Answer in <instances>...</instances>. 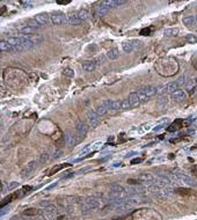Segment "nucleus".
<instances>
[{
    "label": "nucleus",
    "mask_w": 197,
    "mask_h": 220,
    "mask_svg": "<svg viewBox=\"0 0 197 220\" xmlns=\"http://www.w3.org/2000/svg\"><path fill=\"white\" fill-rule=\"evenodd\" d=\"M109 198L110 201H117V202H124L128 197V191L120 184L112 183L109 186Z\"/></svg>",
    "instance_id": "1"
},
{
    "label": "nucleus",
    "mask_w": 197,
    "mask_h": 220,
    "mask_svg": "<svg viewBox=\"0 0 197 220\" xmlns=\"http://www.w3.org/2000/svg\"><path fill=\"white\" fill-rule=\"evenodd\" d=\"M102 206V201L100 198H97L96 196H92V197H87L81 204V210L82 213H89L92 211H95L97 209H100Z\"/></svg>",
    "instance_id": "2"
},
{
    "label": "nucleus",
    "mask_w": 197,
    "mask_h": 220,
    "mask_svg": "<svg viewBox=\"0 0 197 220\" xmlns=\"http://www.w3.org/2000/svg\"><path fill=\"white\" fill-rule=\"evenodd\" d=\"M173 177L179 181L180 183H183L184 185H188V186H196L197 183H196V180L192 178L191 176L187 175V174H174Z\"/></svg>",
    "instance_id": "3"
},
{
    "label": "nucleus",
    "mask_w": 197,
    "mask_h": 220,
    "mask_svg": "<svg viewBox=\"0 0 197 220\" xmlns=\"http://www.w3.org/2000/svg\"><path fill=\"white\" fill-rule=\"evenodd\" d=\"M50 19H51V23L53 25H61V24L67 23L66 15L64 13H62V12H53L50 15Z\"/></svg>",
    "instance_id": "4"
},
{
    "label": "nucleus",
    "mask_w": 197,
    "mask_h": 220,
    "mask_svg": "<svg viewBox=\"0 0 197 220\" xmlns=\"http://www.w3.org/2000/svg\"><path fill=\"white\" fill-rule=\"evenodd\" d=\"M38 162L40 161H36V160H33V161H30L29 163H28L27 164V166L22 169V172H21V177L22 178H26V177H28V176H29L36 168H37V166H38Z\"/></svg>",
    "instance_id": "5"
},
{
    "label": "nucleus",
    "mask_w": 197,
    "mask_h": 220,
    "mask_svg": "<svg viewBox=\"0 0 197 220\" xmlns=\"http://www.w3.org/2000/svg\"><path fill=\"white\" fill-rule=\"evenodd\" d=\"M109 9H110V8L101 1V3H99L97 5H95V6H94L93 14H94V16H95V17H102V16H104V15L109 12Z\"/></svg>",
    "instance_id": "6"
},
{
    "label": "nucleus",
    "mask_w": 197,
    "mask_h": 220,
    "mask_svg": "<svg viewBox=\"0 0 197 220\" xmlns=\"http://www.w3.org/2000/svg\"><path fill=\"white\" fill-rule=\"evenodd\" d=\"M88 125L85 123V122H82L81 119H78L77 122H75V133H78L80 137H85L86 134H87V132H88Z\"/></svg>",
    "instance_id": "7"
},
{
    "label": "nucleus",
    "mask_w": 197,
    "mask_h": 220,
    "mask_svg": "<svg viewBox=\"0 0 197 220\" xmlns=\"http://www.w3.org/2000/svg\"><path fill=\"white\" fill-rule=\"evenodd\" d=\"M81 139H82V137H80L78 133H67L65 137V142H66V145L69 147L77 145L78 143L81 142Z\"/></svg>",
    "instance_id": "8"
},
{
    "label": "nucleus",
    "mask_w": 197,
    "mask_h": 220,
    "mask_svg": "<svg viewBox=\"0 0 197 220\" xmlns=\"http://www.w3.org/2000/svg\"><path fill=\"white\" fill-rule=\"evenodd\" d=\"M171 183H172L171 178L166 175H158L155 176V180H154V184H157L160 188H168L171 186Z\"/></svg>",
    "instance_id": "9"
},
{
    "label": "nucleus",
    "mask_w": 197,
    "mask_h": 220,
    "mask_svg": "<svg viewBox=\"0 0 197 220\" xmlns=\"http://www.w3.org/2000/svg\"><path fill=\"white\" fill-rule=\"evenodd\" d=\"M87 121H88V124L91 127H95L100 123V116L94 111V110H91V111H88V114H87Z\"/></svg>",
    "instance_id": "10"
},
{
    "label": "nucleus",
    "mask_w": 197,
    "mask_h": 220,
    "mask_svg": "<svg viewBox=\"0 0 197 220\" xmlns=\"http://www.w3.org/2000/svg\"><path fill=\"white\" fill-rule=\"evenodd\" d=\"M41 25H49L51 23V19H50V15L48 13H40V14H36L35 17H34Z\"/></svg>",
    "instance_id": "11"
},
{
    "label": "nucleus",
    "mask_w": 197,
    "mask_h": 220,
    "mask_svg": "<svg viewBox=\"0 0 197 220\" xmlns=\"http://www.w3.org/2000/svg\"><path fill=\"white\" fill-rule=\"evenodd\" d=\"M154 180H155V176H153L150 173H143L138 176V181L142 183H145V184H152V183H154Z\"/></svg>",
    "instance_id": "12"
},
{
    "label": "nucleus",
    "mask_w": 197,
    "mask_h": 220,
    "mask_svg": "<svg viewBox=\"0 0 197 220\" xmlns=\"http://www.w3.org/2000/svg\"><path fill=\"white\" fill-rule=\"evenodd\" d=\"M140 91H142V92L150 99V97H152V96H154V95L157 94V86H154V85H147V86L143 87V88H140Z\"/></svg>",
    "instance_id": "13"
},
{
    "label": "nucleus",
    "mask_w": 197,
    "mask_h": 220,
    "mask_svg": "<svg viewBox=\"0 0 197 220\" xmlns=\"http://www.w3.org/2000/svg\"><path fill=\"white\" fill-rule=\"evenodd\" d=\"M104 5H107L109 8H114V7H120L124 4H126V1H124V0H104V1H102Z\"/></svg>",
    "instance_id": "14"
},
{
    "label": "nucleus",
    "mask_w": 197,
    "mask_h": 220,
    "mask_svg": "<svg viewBox=\"0 0 197 220\" xmlns=\"http://www.w3.org/2000/svg\"><path fill=\"white\" fill-rule=\"evenodd\" d=\"M128 100L130 101L132 108H133V107H138L140 103H142V102H140V100H139V96H138V93H137V92H132V93H130Z\"/></svg>",
    "instance_id": "15"
},
{
    "label": "nucleus",
    "mask_w": 197,
    "mask_h": 220,
    "mask_svg": "<svg viewBox=\"0 0 197 220\" xmlns=\"http://www.w3.org/2000/svg\"><path fill=\"white\" fill-rule=\"evenodd\" d=\"M66 19H67V23L69 24H73V25H77L79 24L81 21L79 20L78 17V13L77 12H73V13H70L66 15Z\"/></svg>",
    "instance_id": "16"
},
{
    "label": "nucleus",
    "mask_w": 197,
    "mask_h": 220,
    "mask_svg": "<svg viewBox=\"0 0 197 220\" xmlns=\"http://www.w3.org/2000/svg\"><path fill=\"white\" fill-rule=\"evenodd\" d=\"M95 67H96L95 60H86L82 63V70L86 72H92L95 70Z\"/></svg>",
    "instance_id": "17"
},
{
    "label": "nucleus",
    "mask_w": 197,
    "mask_h": 220,
    "mask_svg": "<svg viewBox=\"0 0 197 220\" xmlns=\"http://www.w3.org/2000/svg\"><path fill=\"white\" fill-rule=\"evenodd\" d=\"M171 96H172V99H173L174 101L181 102V101H183V100L186 99V93H184L183 91H181V89H178V91H175L174 93H172Z\"/></svg>",
    "instance_id": "18"
},
{
    "label": "nucleus",
    "mask_w": 197,
    "mask_h": 220,
    "mask_svg": "<svg viewBox=\"0 0 197 220\" xmlns=\"http://www.w3.org/2000/svg\"><path fill=\"white\" fill-rule=\"evenodd\" d=\"M36 30H37V29H34V28H32V27L23 25L22 28L20 29V33H21L22 35H24V36H32V35H34V34L36 33Z\"/></svg>",
    "instance_id": "19"
},
{
    "label": "nucleus",
    "mask_w": 197,
    "mask_h": 220,
    "mask_svg": "<svg viewBox=\"0 0 197 220\" xmlns=\"http://www.w3.org/2000/svg\"><path fill=\"white\" fill-rule=\"evenodd\" d=\"M0 50L3 52H13V46L7 42V40H3L0 42Z\"/></svg>",
    "instance_id": "20"
},
{
    "label": "nucleus",
    "mask_w": 197,
    "mask_h": 220,
    "mask_svg": "<svg viewBox=\"0 0 197 220\" xmlns=\"http://www.w3.org/2000/svg\"><path fill=\"white\" fill-rule=\"evenodd\" d=\"M78 13V17H79V20L82 22V21H86V20H88L89 17H91V13H89V11H87V9H80V11H78L77 12Z\"/></svg>",
    "instance_id": "21"
},
{
    "label": "nucleus",
    "mask_w": 197,
    "mask_h": 220,
    "mask_svg": "<svg viewBox=\"0 0 197 220\" xmlns=\"http://www.w3.org/2000/svg\"><path fill=\"white\" fill-rule=\"evenodd\" d=\"M165 88H166V93H174L175 91H178V89H180V86L178 85V82L175 81V82H169V84H167L166 86H165Z\"/></svg>",
    "instance_id": "22"
},
{
    "label": "nucleus",
    "mask_w": 197,
    "mask_h": 220,
    "mask_svg": "<svg viewBox=\"0 0 197 220\" xmlns=\"http://www.w3.org/2000/svg\"><path fill=\"white\" fill-rule=\"evenodd\" d=\"M106 56H107V58L110 59V60H115V59H117V58L120 57V52H118L117 49H111V50H109V51L106 53Z\"/></svg>",
    "instance_id": "23"
},
{
    "label": "nucleus",
    "mask_w": 197,
    "mask_h": 220,
    "mask_svg": "<svg viewBox=\"0 0 197 220\" xmlns=\"http://www.w3.org/2000/svg\"><path fill=\"white\" fill-rule=\"evenodd\" d=\"M20 192V191H19ZM19 192H14V194H12V195H9V196H7L6 198H4L3 199V203H1V207H4L6 204H8V203H11L13 199H16L17 197H20L21 195L19 194Z\"/></svg>",
    "instance_id": "24"
},
{
    "label": "nucleus",
    "mask_w": 197,
    "mask_h": 220,
    "mask_svg": "<svg viewBox=\"0 0 197 220\" xmlns=\"http://www.w3.org/2000/svg\"><path fill=\"white\" fill-rule=\"evenodd\" d=\"M29 38H30V41L34 43V45H38V44H41V43L44 41V37H43V35H41V34L32 35V36H29Z\"/></svg>",
    "instance_id": "25"
},
{
    "label": "nucleus",
    "mask_w": 197,
    "mask_h": 220,
    "mask_svg": "<svg viewBox=\"0 0 197 220\" xmlns=\"http://www.w3.org/2000/svg\"><path fill=\"white\" fill-rule=\"evenodd\" d=\"M179 33H180V30L178 28H168V29H165V32H163V34L168 37H175L179 35Z\"/></svg>",
    "instance_id": "26"
},
{
    "label": "nucleus",
    "mask_w": 197,
    "mask_h": 220,
    "mask_svg": "<svg viewBox=\"0 0 197 220\" xmlns=\"http://www.w3.org/2000/svg\"><path fill=\"white\" fill-rule=\"evenodd\" d=\"M183 23H184L186 25H188V27H192L194 24L197 23V22H196V16H194V15H189V16L183 17Z\"/></svg>",
    "instance_id": "27"
},
{
    "label": "nucleus",
    "mask_w": 197,
    "mask_h": 220,
    "mask_svg": "<svg viewBox=\"0 0 197 220\" xmlns=\"http://www.w3.org/2000/svg\"><path fill=\"white\" fill-rule=\"evenodd\" d=\"M122 49H123V51H124V52H126V53H131V52L134 50V48H133V45H132L131 41L123 42V43H122Z\"/></svg>",
    "instance_id": "28"
},
{
    "label": "nucleus",
    "mask_w": 197,
    "mask_h": 220,
    "mask_svg": "<svg viewBox=\"0 0 197 220\" xmlns=\"http://www.w3.org/2000/svg\"><path fill=\"white\" fill-rule=\"evenodd\" d=\"M94 111H95V113H96V114H97V115L101 117V116H104V115H106V114L109 111V110H108V109H107L104 105H102V104H99V105H97V107L94 109Z\"/></svg>",
    "instance_id": "29"
},
{
    "label": "nucleus",
    "mask_w": 197,
    "mask_h": 220,
    "mask_svg": "<svg viewBox=\"0 0 197 220\" xmlns=\"http://www.w3.org/2000/svg\"><path fill=\"white\" fill-rule=\"evenodd\" d=\"M26 23H27L28 27H32V28H34V29H40L41 28V24L35 19H28L26 21Z\"/></svg>",
    "instance_id": "30"
},
{
    "label": "nucleus",
    "mask_w": 197,
    "mask_h": 220,
    "mask_svg": "<svg viewBox=\"0 0 197 220\" xmlns=\"http://www.w3.org/2000/svg\"><path fill=\"white\" fill-rule=\"evenodd\" d=\"M70 164L69 163H64V164H58V166H54L51 170H50V174L49 175H53V174H56V173H58L59 170H62L63 168H66V167H69Z\"/></svg>",
    "instance_id": "31"
},
{
    "label": "nucleus",
    "mask_w": 197,
    "mask_h": 220,
    "mask_svg": "<svg viewBox=\"0 0 197 220\" xmlns=\"http://www.w3.org/2000/svg\"><path fill=\"white\" fill-rule=\"evenodd\" d=\"M92 150H93V148H92V144L86 145L85 147H83V148H82V150H81V151L77 154V156H78V158H81V156H83V155H86L87 153H89Z\"/></svg>",
    "instance_id": "32"
},
{
    "label": "nucleus",
    "mask_w": 197,
    "mask_h": 220,
    "mask_svg": "<svg viewBox=\"0 0 197 220\" xmlns=\"http://www.w3.org/2000/svg\"><path fill=\"white\" fill-rule=\"evenodd\" d=\"M51 158H52V154H51L50 152H44V153L41 154L38 161H40V162H46V161L51 160Z\"/></svg>",
    "instance_id": "33"
},
{
    "label": "nucleus",
    "mask_w": 197,
    "mask_h": 220,
    "mask_svg": "<svg viewBox=\"0 0 197 220\" xmlns=\"http://www.w3.org/2000/svg\"><path fill=\"white\" fill-rule=\"evenodd\" d=\"M184 40H186V42H188V43H190V44H196V43H197V35L188 34Z\"/></svg>",
    "instance_id": "34"
},
{
    "label": "nucleus",
    "mask_w": 197,
    "mask_h": 220,
    "mask_svg": "<svg viewBox=\"0 0 197 220\" xmlns=\"http://www.w3.org/2000/svg\"><path fill=\"white\" fill-rule=\"evenodd\" d=\"M176 82H178V85H179L180 87L186 86L187 82H188V76H187V75H182V76H180V78L176 80Z\"/></svg>",
    "instance_id": "35"
},
{
    "label": "nucleus",
    "mask_w": 197,
    "mask_h": 220,
    "mask_svg": "<svg viewBox=\"0 0 197 220\" xmlns=\"http://www.w3.org/2000/svg\"><path fill=\"white\" fill-rule=\"evenodd\" d=\"M180 124H182V121L181 119H178L176 122H174L171 126H169V129H168V131H175V130H178V129H180L181 126H180Z\"/></svg>",
    "instance_id": "36"
},
{
    "label": "nucleus",
    "mask_w": 197,
    "mask_h": 220,
    "mask_svg": "<svg viewBox=\"0 0 197 220\" xmlns=\"http://www.w3.org/2000/svg\"><path fill=\"white\" fill-rule=\"evenodd\" d=\"M132 105L130 103V101L126 99V100H122V110H128V109H131Z\"/></svg>",
    "instance_id": "37"
},
{
    "label": "nucleus",
    "mask_w": 197,
    "mask_h": 220,
    "mask_svg": "<svg viewBox=\"0 0 197 220\" xmlns=\"http://www.w3.org/2000/svg\"><path fill=\"white\" fill-rule=\"evenodd\" d=\"M175 192H178V194H180V195H190L191 190H190V189H183V188H179V189H176V190H175Z\"/></svg>",
    "instance_id": "38"
},
{
    "label": "nucleus",
    "mask_w": 197,
    "mask_h": 220,
    "mask_svg": "<svg viewBox=\"0 0 197 220\" xmlns=\"http://www.w3.org/2000/svg\"><path fill=\"white\" fill-rule=\"evenodd\" d=\"M137 93H138L139 100H140V102H142V103H143V102H146V101L149 100V97H147V96H146V95H145V94H144V93H143L142 91H140V89H139V91H138Z\"/></svg>",
    "instance_id": "39"
},
{
    "label": "nucleus",
    "mask_w": 197,
    "mask_h": 220,
    "mask_svg": "<svg viewBox=\"0 0 197 220\" xmlns=\"http://www.w3.org/2000/svg\"><path fill=\"white\" fill-rule=\"evenodd\" d=\"M24 214L26 215H36V214H38V210H36V209H28V210L24 211Z\"/></svg>",
    "instance_id": "40"
},
{
    "label": "nucleus",
    "mask_w": 197,
    "mask_h": 220,
    "mask_svg": "<svg viewBox=\"0 0 197 220\" xmlns=\"http://www.w3.org/2000/svg\"><path fill=\"white\" fill-rule=\"evenodd\" d=\"M63 74H64L65 76L73 78V76H74V71H73V70H71V68H65V70L63 71Z\"/></svg>",
    "instance_id": "41"
},
{
    "label": "nucleus",
    "mask_w": 197,
    "mask_h": 220,
    "mask_svg": "<svg viewBox=\"0 0 197 220\" xmlns=\"http://www.w3.org/2000/svg\"><path fill=\"white\" fill-rule=\"evenodd\" d=\"M150 127H151V124H143L142 126L139 127L138 132H139V133H144V132L149 131V130H150Z\"/></svg>",
    "instance_id": "42"
},
{
    "label": "nucleus",
    "mask_w": 197,
    "mask_h": 220,
    "mask_svg": "<svg viewBox=\"0 0 197 220\" xmlns=\"http://www.w3.org/2000/svg\"><path fill=\"white\" fill-rule=\"evenodd\" d=\"M62 155H63V152H62L61 150H54L53 153H52V158H51V159H58V158H61Z\"/></svg>",
    "instance_id": "43"
},
{
    "label": "nucleus",
    "mask_w": 197,
    "mask_h": 220,
    "mask_svg": "<svg viewBox=\"0 0 197 220\" xmlns=\"http://www.w3.org/2000/svg\"><path fill=\"white\" fill-rule=\"evenodd\" d=\"M17 186H19V183H17V182H11V183L7 185V192L14 190V189L17 188Z\"/></svg>",
    "instance_id": "44"
},
{
    "label": "nucleus",
    "mask_w": 197,
    "mask_h": 220,
    "mask_svg": "<svg viewBox=\"0 0 197 220\" xmlns=\"http://www.w3.org/2000/svg\"><path fill=\"white\" fill-rule=\"evenodd\" d=\"M131 43H132V45H133L134 50H136V49H140V48H142V42L138 41V40H132V41H131Z\"/></svg>",
    "instance_id": "45"
},
{
    "label": "nucleus",
    "mask_w": 197,
    "mask_h": 220,
    "mask_svg": "<svg viewBox=\"0 0 197 220\" xmlns=\"http://www.w3.org/2000/svg\"><path fill=\"white\" fill-rule=\"evenodd\" d=\"M106 57H107V56H103V54L99 56V57L96 58V60H95L96 65H101V64H103V63H104V60H106Z\"/></svg>",
    "instance_id": "46"
},
{
    "label": "nucleus",
    "mask_w": 197,
    "mask_h": 220,
    "mask_svg": "<svg viewBox=\"0 0 197 220\" xmlns=\"http://www.w3.org/2000/svg\"><path fill=\"white\" fill-rule=\"evenodd\" d=\"M102 145H103V143H102V142H96V143L92 144V148H93V150H97V148H100Z\"/></svg>",
    "instance_id": "47"
},
{
    "label": "nucleus",
    "mask_w": 197,
    "mask_h": 220,
    "mask_svg": "<svg viewBox=\"0 0 197 220\" xmlns=\"http://www.w3.org/2000/svg\"><path fill=\"white\" fill-rule=\"evenodd\" d=\"M1 209H3V211H1V213H0V214H1V217H3V215H5L6 213H8V212H9V210H11V207H9V206H8V207H6V209H5V207H1Z\"/></svg>",
    "instance_id": "48"
},
{
    "label": "nucleus",
    "mask_w": 197,
    "mask_h": 220,
    "mask_svg": "<svg viewBox=\"0 0 197 220\" xmlns=\"http://www.w3.org/2000/svg\"><path fill=\"white\" fill-rule=\"evenodd\" d=\"M140 161H142V159L137 158V159H134V160H132V161H131V164H134V163H139Z\"/></svg>",
    "instance_id": "49"
},
{
    "label": "nucleus",
    "mask_w": 197,
    "mask_h": 220,
    "mask_svg": "<svg viewBox=\"0 0 197 220\" xmlns=\"http://www.w3.org/2000/svg\"><path fill=\"white\" fill-rule=\"evenodd\" d=\"M145 34H150V29H143L142 30V33H140V35H145Z\"/></svg>",
    "instance_id": "50"
},
{
    "label": "nucleus",
    "mask_w": 197,
    "mask_h": 220,
    "mask_svg": "<svg viewBox=\"0 0 197 220\" xmlns=\"http://www.w3.org/2000/svg\"><path fill=\"white\" fill-rule=\"evenodd\" d=\"M192 66H194V67H195V68L197 70V60H195V62L192 63Z\"/></svg>",
    "instance_id": "51"
},
{
    "label": "nucleus",
    "mask_w": 197,
    "mask_h": 220,
    "mask_svg": "<svg viewBox=\"0 0 197 220\" xmlns=\"http://www.w3.org/2000/svg\"><path fill=\"white\" fill-rule=\"evenodd\" d=\"M124 217H120V218H115V219H112V220H123Z\"/></svg>",
    "instance_id": "52"
},
{
    "label": "nucleus",
    "mask_w": 197,
    "mask_h": 220,
    "mask_svg": "<svg viewBox=\"0 0 197 220\" xmlns=\"http://www.w3.org/2000/svg\"><path fill=\"white\" fill-rule=\"evenodd\" d=\"M196 22H197V15H196Z\"/></svg>",
    "instance_id": "53"
}]
</instances>
